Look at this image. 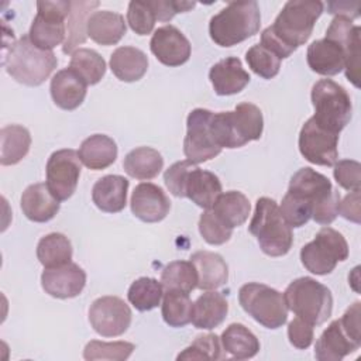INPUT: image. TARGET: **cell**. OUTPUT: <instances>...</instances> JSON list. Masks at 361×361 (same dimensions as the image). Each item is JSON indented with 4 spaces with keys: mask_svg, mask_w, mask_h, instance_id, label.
Listing matches in <instances>:
<instances>
[{
    "mask_svg": "<svg viewBox=\"0 0 361 361\" xmlns=\"http://www.w3.org/2000/svg\"><path fill=\"white\" fill-rule=\"evenodd\" d=\"M324 4L319 0H289L276 16L272 25L261 32V45L279 59L290 56L312 35L316 20Z\"/></svg>",
    "mask_w": 361,
    "mask_h": 361,
    "instance_id": "obj_1",
    "label": "cell"
},
{
    "mask_svg": "<svg viewBox=\"0 0 361 361\" xmlns=\"http://www.w3.org/2000/svg\"><path fill=\"white\" fill-rule=\"evenodd\" d=\"M210 128L221 149L240 148L261 138L264 118L258 106L244 102L237 104L233 111L213 113Z\"/></svg>",
    "mask_w": 361,
    "mask_h": 361,
    "instance_id": "obj_2",
    "label": "cell"
},
{
    "mask_svg": "<svg viewBox=\"0 0 361 361\" xmlns=\"http://www.w3.org/2000/svg\"><path fill=\"white\" fill-rule=\"evenodd\" d=\"M288 193L298 196L312 207V219L329 226L338 214L340 193L336 190L327 176L312 168H300L289 180Z\"/></svg>",
    "mask_w": 361,
    "mask_h": 361,
    "instance_id": "obj_3",
    "label": "cell"
},
{
    "mask_svg": "<svg viewBox=\"0 0 361 361\" xmlns=\"http://www.w3.org/2000/svg\"><path fill=\"white\" fill-rule=\"evenodd\" d=\"M261 25L258 3L231 1L210 18L209 34L220 47L237 45L255 35Z\"/></svg>",
    "mask_w": 361,
    "mask_h": 361,
    "instance_id": "obj_4",
    "label": "cell"
},
{
    "mask_svg": "<svg viewBox=\"0 0 361 361\" xmlns=\"http://www.w3.org/2000/svg\"><path fill=\"white\" fill-rule=\"evenodd\" d=\"M248 228L264 254L282 257L289 252L293 243L292 227L282 217L279 206L274 199L264 196L257 200Z\"/></svg>",
    "mask_w": 361,
    "mask_h": 361,
    "instance_id": "obj_5",
    "label": "cell"
},
{
    "mask_svg": "<svg viewBox=\"0 0 361 361\" xmlns=\"http://www.w3.org/2000/svg\"><path fill=\"white\" fill-rule=\"evenodd\" d=\"M58 59L52 51L35 47L28 35L17 39L4 56L7 73L18 83L39 86L56 68Z\"/></svg>",
    "mask_w": 361,
    "mask_h": 361,
    "instance_id": "obj_6",
    "label": "cell"
},
{
    "mask_svg": "<svg viewBox=\"0 0 361 361\" xmlns=\"http://www.w3.org/2000/svg\"><path fill=\"white\" fill-rule=\"evenodd\" d=\"M288 310L309 324H323L333 312V296L327 286L310 276L292 281L283 293Z\"/></svg>",
    "mask_w": 361,
    "mask_h": 361,
    "instance_id": "obj_7",
    "label": "cell"
},
{
    "mask_svg": "<svg viewBox=\"0 0 361 361\" xmlns=\"http://www.w3.org/2000/svg\"><path fill=\"white\" fill-rule=\"evenodd\" d=\"M313 120L323 128L340 134L350 123L353 104L347 90L331 79H320L312 87Z\"/></svg>",
    "mask_w": 361,
    "mask_h": 361,
    "instance_id": "obj_8",
    "label": "cell"
},
{
    "mask_svg": "<svg viewBox=\"0 0 361 361\" xmlns=\"http://www.w3.org/2000/svg\"><path fill=\"white\" fill-rule=\"evenodd\" d=\"M238 302L245 313L267 329L282 327L288 320V306L283 293L258 282L240 288Z\"/></svg>",
    "mask_w": 361,
    "mask_h": 361,
    "instance_id": "obj_9",
    "label": "cell"
},
{
    "mask_svg": "<svg viewBox=\"0 0 361 361\" xmlns=\"http://www.w3.org/2000/svg\"><path fill=\"white\" fill-rule=\"evenodd\" d=\"M348 258V244L341 233L326 226L320 228L313 241L300 250L303 267L316 275H327L334 271L337 262Z\"/></svg>",
    "mask_w": 361,
    "mask_h": 361,
    "instance_id": "obj_10",
    "label": "cell"
},
{
    "mask_svg": "<svg viewBox=\"0 0 361 361\" xmlns=\"http://www.w3.org/2000/svg\"><path fill=\"white\" fill-rule=\"evenodd\" d=\"M28 37L31 42L44 51H52L66 35V18L71 11V1H38Z\"/></svg>",
    "mask_w": 361,
    "mask_h": 361,
    "instance_id": "obj_11",
    "label": "cell"
},
{
    "mask_svg": "<svg viewBox=\"0 0 361 361\" xmlns=\"http://www.w3.org/2000/svg\"><path fill=\"white\" fill-rule=\"evenodd\" d=\"M212 117L213 111L207 109H195L188 116L183 152L193 164L206 162L221 152L210 128Z\"/></svg>",
    "mask_w": 361,
    "mask_h": 361,
    "instance_id": "obj_12",
    "label": "cell"
},
{
    "mask_svg": "<svg viewBox=\"0 0 361 361\" xmlns=\"http://www.w3.org/2000/svg\"><path fill=\"white\" fill-rule=\"evenodd\" d=\"M80 158L75 149H59L51 154L47 162V186L61 202L69 199L76 190L80 176Z\"/></svg>",
    "mask_w": 361,
    "mask_h": 361,
    "instance_id": "obj_13",
    "label": "cell"
},
{
    "mask_svg": "<svg viewBox=\"0 0 361 361\" xmlns=\"http://www.w3.org/2000/svg\"><path fill=\"white\" fill-rule=\"evenodd\" d=\"M338 134L320 127L310 117L299 133V151L303 158L314 165L331 166L338 159Z\"/></svg>",
    "mask_w": 361,
    "mask_h": 361,
    "instance_id": "obj_14",
    "label": "cell"
},
{
    "mask_svg": "<svg viewBox=\"0 0 361 361\" xmlns=\"http://www.w3.org/2000/svg\"><path fill=\"white\" fill-rule=\"evenodd\" d=\"M131 309L118 296H102L89 309V322L93 330L103 337H117L131 324Z\"/></svg>",
    "mask_w": 361,
    "mask_h": 361,
    "instance_id": "obj_15",
    "label": "cell"
},
{
    "mask_svg": "<svg viewBox=\"0 0 361 361\" xmlns=\"http://www.w3.org/2000/svg\"><path fill=\"white\" fill-rule=\"evenodd\" d=\"M360 35H361V28L358 25H354L351 20L345 17L336 16L330 23L324 37L327 39L337 42L344 49L345 78L355 87H360V55H361Z\"/></svg>",
    "mask_w": 361,
    "mask_h": 361,
    "instance_id": "obj_16",
    "label": "cell"
},
{
    "mask_svg": "<svg viewBox=\"0 0 361 361\" xmlns=\"http://www.w3.org/2000/svg\"><path fill=\"white\" fill-rule=\"evenodd\" d=\"M151 52L166 66H180L190 58V42L175 25H164L154 31L149 41Z\"/></svg>",
    "mask_w": 361,
    "mask_h": 361,
    "instance_id": "obj_17",
    "label": "cell"
},
{
    "mask_svg": "<svg viewBox=\"0 0 361 361\" xmlns=\"http://www.w3.org/2000/svg\"><path fill=\"white\" fill-rule=\"evenodd\" d=\"M41 285L54 298H75L80 295L86 285V272L72 261L56 268H45L41 275Z\"/></svg>",
    "mask_w": 361,
    "mask_h": 361,
    "instance_id": "obj_18",
    "label": "cell"
},
{
    "mask_svg": "<svg viewBox=\"0 0 361 361\" xmlns=\"http://www.w3.org/2000/svg\"><path fill=\"white\" fill-rule=\"evenodd\" d=\"M133 214L145 223H158L166 217L171 202L166 193L155 183L142 182L137 185L131 195Z\"/></svg>",
    "mask_w": 361,
    "mask_h": 361,
    "instance_id": "obj_19",
    "label": "cell"
},
{
    "mask_svg": "<svg viewBox=\"0 0 361 361\" xmlns=\"http://www.w3.org/2000/svg\"><path fill=\"white\" fill-rule=\"evenodd\" d=\"M361 345V337L353 336L340 319L333 320L322 333L314 345V357L319 361H340Z\"/></svg>",
    "mask_w": 361,
    "mask_h": 361,
    "instance_id": "obj_20",
    "label": "cell"
},
{
    "mask_svg": "<svg viewBox=\"0 0 361 361\" xmlns=\"http://www.w3.org/2000/svg\"><path fill=\"white\" fill-rule=\"evenodd\" d=\"M86 82L71 68L58 71L51 79V97L63 110L78 109L86 97Z\"/></svg>",
    "mask_w": 361,
    "mask_h": 361,
    "instance_id": "obj_21",
    "label": "cell"
},
{
    "mask_svg": "<svg viewBox=\"0 0 361 361\" xmlns=\"http://www.w3.org/2000/svg\"><path fill=\"white\" fill-rule=\"evenodd\" d=\"M209 79L219 96H230L240 93L251 78L238 58L228 56L210 68Z\"/></svg>",
    "mask_w": 361,
    "mask_h": 361,
    "instance_id": "obj_22",
    "label": "cell"
},
{
    "mask_svg": "<svg viewBox=\"0 0 361 361\" xmlns=\"http://www.w3.org/2000/svg\"><path fill=\"white\" fill-rule=\"evenodd\" d=\"M306 59L309 68L323 76H334L344 69L345 55L341 45L323 38L316 39L307 47Z\"/></svg>",
    "mask_w": 361,
    "mask_h": 361,
    "instance_id": "obj_23",
    "label": "cell"
},
{
    "mask_svg": "<svg viewBox=\"0 0 361 361\" xmlns=\"http://www.w3.org/2000/svg\"><path fill=\"white\" fill-rule=\"evenodd\" d=\"M21 210L35 223H45L59 212V200L51 193L47 183L30 185L21 195Z\"/></svg>",
    "mask_w": 361,
    "mask_h": 361,
    "instance_id": "obj_24",
    "label": "cell"
},
{
    "mask_svg": "<svg viewBox=\"0 0 361 361\" xmlns=\"http://www.w3.org/2000/svg\"><path fill=\"white\" fill-rule=\"evenodd\" d=\"M221 195V182L210 171L200 169L195 165L185 183V197L190 199L202 209H212L217 197Z\"/></svg>",
    "mask_w": 361,
    "mask_h": 361,
    "instance_id": "obj_25",
    "label": "cell"
},
{
    "mask_svg": "<svg viewBox=\"0 0 361 361\" xmlns=\"http://www.w3.org/2000/svg\"><path fill=\"white\" fill-rule=\"evenodd\" d=\"M128 180L120 175L100 178L92 189V200L97 209L106 213H118L127 204Z\"/></svg>",
    "mask_w": 361,
    "mask_h": 361,
    "instance_id": "obj_26",
    "label": "cell"
},
{
    "mask_svg": "<svg viewBox=\"0 0 361 361\" xmlns=\"http://www.w3.org/2000/svg\"><path fill=\"white\" fill-rule=\"evenodd\" d=\"M190 262L196 268L199 289L214 290L226 285L228 279V267L221 255L212 251H197L192 254Z\"/></svg>",
    "mask_w": 361,
    "mask_h": 361,
    "instance_id": "obj_27",
    "label": "cell"
},
{
    "mask_svg": "<svg viewBox=\"0 0 361 361\" xmlns=\"http://www.w3.org/2000/svg\"><path fill=\"white\" fill-rule=\"evenodd\" d=\"M228 312V303L223 293L207 290L200 295L192 307V323L196 329L212 330L220 326Z\"/></svg>",
    "mask_w": 361,
    "mask_h": 361,
    "instance_id": "obj_28",
    "label": "cell"
},
{
    "mask_svg": "<svg viewBox=\"0 0 361 361\" xmlns=\"http://www.w3.org/2000/svg\"><path fill=\"white\" fill-rule=\"evenodd\" d=\"M126 21L120 13L93 11L87 20V37L100 45H116L126 34Z\"/></svg>",
    "mask_w": 361,
    "mask_h": 361,
    "instance_id": "obj_29",
    "label": "cell"
},
{
    "mask_svg": "<svg viewBox=\"0 0 361 361\" xmlns=\"http://www.w3.org/2000/svg\"><path fill=\"white\" fill-rule=\"evenodd\" d=\"M110 69L123 82H137L148 69V58L135 47H118L110 55Z\"/></svg>",
    "mask_w": 361,
    "mask_h": 361,
    "instance_id": "obj_30",
    "label": "cell"
},
{
    "mask_svg": "<svg viewBox=\"0 0 361 361\" xmlns=\"http://www.w3.org/2000/svg\"><path fill=\"white\" fill-rule=\"evenodd\" d=\"M79 158L80 162L89 169H106L117 158V145L109 135L93 134L80 144Z\"/></svg>",
    "mask_w": 361,
    "mask_h": 361,
    "instance_id": "obj_31",
    "label": "cell"
},
{
    "mask_svg": "<svg viewBox=\"0 0 361 361\" xmlns=\"http://www.w3.org/2000/svg\"><path fill=\"white\" fill-rule=\"evenodd\" d=\"M99 1H71V11L66 18V39L63 41V54H72L73 49L87 38V20Z\"/></svg>",
    "mask_w": 361,
    "mask_h": 361,
    "instance_id": "obj_32",
    "label": "cell"
},
{
    "mask_svg": "<svg viewBox=\"0 0 361 361\" xmlns=\"http://www.w3.org/2000/svg\"><path fill=\"white\" fill-rule=\"evenodd\" d=\"M123 168L128 176L148 180L161 172L164 168V158L151 147H138L126 155Z\"/></svg>",
    "mask_w": 361,
    "mask_h": 361,
    "instance_id": "obj_33",
    "label": "cell"
},
{
    "mask_svg": "<svg viewBox=\"0 0 361 361\" xmlns=\"http://www.w3.org/2000/svg\"><path fill=\"white\" fill-rule=\"evenodd\" d=\"M30 131L18 124H10L0 131V164L16 165L30 151Z\"/></svg>",
    "mask_w": 361,
    "mask_h": 361,
    "instance_id": "obj_34",
    "label": "cell"
},
{
    "mask_svg": "<svg viewBox=\"0 0 361 361\" xmlns=\"http://www.w3.org/2000/svg\"><path fill=\"white\" fill-rule=\"evenodd\" d=\"M220 341L223 350L237 360L252 358L259 351L257 336L241 323H231L226 327Z\"/></svg>",
    "mask_w": 361,
    "mask_h": 361,
    "instance_id": "obj_35",
    "label": "cell"
},
{
    "mask_svg": "<svg viewBox=\"0 0 361 361\" xmlns=\"http://www.w3.org/2000/svg\"><path fill=\"white\" fill-rule=\"evenodd\" d=\"M212 210L227 227L234 228L247 221L251 204L244 193L238 190H228L217 197Z\"/></svg>",
    "mask_w": 361,
    "mask_h": 361,
    "instance_id": "obj_36",
    "label": "cell"
},
{
    "mask_svg": "<svg viewBox=\"0 0 361 361\" xmlns=\"http://www.w3.org/2000/svg\"><path fill=\"white\" fill-rule=\"evenodd\" d=\"M72 244L61 233H51L42 237L37 245V258L45 268H56L71 262Z\"/></svg>",
    "mask_w": 361,
    "mask_h": 361,
    "instance_id": "obj_37",
    "label": "cell"
},
{
    "mask_svg": "<svg viewBox=\"0 0 361 361\" xmlns=\"http://www.w3.org/2000/svg\"><path fill=\"white\" fill-rule=\"evenodd\" d=\"M161 283L165 290L190 293L197 288L196 268L190 261H172L162 269Z\"/></svg>",
    "mask_w": 361,
    "mask_h": 361,
    "instance_id": "obj_38",
    "label": "cell"
},
{
    "mask_svg": "<svg viewBox=\"0 0 361 361\" xmlns=\"http://www.w3.org/2000/svg\"><path fill=\"white\" fill-rule=\"evenodd\" d=\"M69 68L75 71L86 85H96L106 73V61L94 49L79 48L72 52Z\"/></svg>",
    "mask_w": 361,
    "mask_h": 361,
    "instance_id": "obj_39",
    "label": "cell"
},
{
    "mask_svg": "<svg viewBox=\"0 0 361 361\" xmlns=\"http://www.w3.org/2000/svg\"><path fill=\"white\" fill-rule=\"evenodd\" d=\"M164 296V286L155 278L142 276L135 279L128 288V302L140 312L155 309Z\"/></svg>",
    "mask_w": 361,
    "mask_h": 361,
    "instance_id": "obj_40",
    "label": "cell"
},
{
    "mask_svg": "<svg viewBox=\"0 0 361 361\" xmlns=\"http://www.w3.org/2000/svg\"><path fill=\"white\" fill-rule=\"evenodd\" d=\"M192 307L189 293L166 290L162 300V319L171 327H183L192 320Z\"/></svg>",
    "mask_w": 361,
    "mask_h": 361,
    "instance_id": "obj_41",
    "label": "cell"
},
{
    "mask_svg": "<svg viewBox=\"0 0 361 361\" xmlns=\"http://www.w3.org/2000/svg\"><path fill=\"white\" fill-rule=\"evenodd\" d=\"M135 345L128 341H99L92 340L83 350V358L87 361L109 360V361H124L134 351Z\"/></svg>",
    "mask_w": 361,
    "mask_h": 361,
    "instance_id": "obj_42",
    "label": "cell"
},
{
    "mask_svg": "<svg viewBox=\"0 0 361 361\" xmlns=\"http://www.w3.org/2000/svg\"><path fill=\"white\" fill-rule=\"evenodd\" d=\"M245 61L254 73L264 79H272L278 75L282 59L264 45L257 44L245 52Z\"/></svg>",
    "mask_w": 361,
    "mask_h": 361,
    "instance_id": "obj_43",
    "label": "cell"
},
{
    "mask_svg": "<svg viewBox=\"0 0 361 361\" xmlns=\"http://www.w3.org/2000/svg\"><path fill=\"white\" fill-rule=\"evenodd\" d=\"M221 341L216 334L197 336L195 341L186 347L176 358L178 360H221Z\"/></svg>",
    "mask_w": 361,
    "mask_h": 361,
    "instance_id": "obj_44",
    "label": "cell"
},
{
    "mask_svg": "<svg viewBox=\"0 0 361 361\" xmlns=\"http://www.w3.org/2000/svg\"><path fill=\"white\" fill-rule=\"evenodd\" d=\"M199 233L207 244L221 245L230 240L233 228L227 227L212 209H206L199 219Z\"/></svg>",
    "mask_w": 361,
    "mask_h": 361,
    "instance_id": "obj_45",
    "label": "cell"
},
{
    "mask_svg": "<svg viewBox=\"0 0 361 361\" xmlns=\"http://www.w3.org/2000/svg\"><path fill=\"white\" fill-rule=\"evenodd\" d=\"M157 17L148 1L133 0L128 3L127 23L130 28L138 35L151 34L155 25Z\"/></svg>",
    "mask_w": 361,
    "mask_h": 361,
    "instance_id": "obj_46",
    "label": "cell"
},
{
    "mask_svg": "<svg viewBox=\"0 0 361 361\" xmlns=\"http://www.w3.org/2000/svg\"><path fill=\"white\" fill-rule=\"evenodd\" d=\"M279 210L290 227H302L312 219V207L305 200L288 192L282 199Z\"/></svg>",
    "mask_w": 361,
    "mask_h": 361,
    "instance_id": "obj_47",
    "label": "cell"
},
{
    "mask_svg": "<svg viewBox=\"0 0 361 361\" xmlns=\"http://www.w3.org/2000/svg\"><path fill=\"white\" fill-rule=\"evenodd\" d=\"M337 183L347 190H360L361 185V165L354 159H341L334 164L333 169Z\"/></svg>",
    "mask_w": 361,
    "mask_h": 361,
    "instance_id": "obj_48",
    "label": "cell"
},
{
    "mask_svg": "<svg viewBox=\"0 0 361 361\" xmlns=\"http://www.w3.org/2000/svg\"><path fill=\"white\" fill-rule=\"evenodd\" d=\"M196 164H193L189 159H183V161H178L175 164H172L164 173V180L166 188L169 189V192L176 196V197H185V183L188 179V175L190 172V169L195 166Z\"/></svg>",
    "mask_w": 361,
    "mask_h": 361,
    "instance_id": "obj_49",
    "label": "cell"
},
{
    "mask_svg": "<svg viewBox=\"0 0 361 361\" xmlns=\"http://www.w3.org/2000/svg\"><path fill=\"white\" fill-rule=\"evenodd\" d=\"M313 337H314L313 326L309 324L307 322L302 320L300 317L296 316L288 324V338L293 347H296L299 350H305L312 344Z\"/></svg>",
    "mask_w": 361,
    "mask_h": 361,
    "instance_id": "obj_50",
    "label": "cell"
},
{
    "mask_svg": "<svg viewBox=\"0 0 361 361\" xmlns=\"http://www.w3.org/2000/svg\"><path fill=\"white\" fill-rule=\"evenodd\" d=\"M157 20L159 21H169L173 18L175 14L178 13H185L189 11L196 6L195 1H173V0H151L148 1Z\"/></svg>",
    "mask_w": 361,
    "mask_h": 361,
    "instance_id": "obj_51",
    "label": "cell"
},
{
    "mask_svg": "<svg viewBox=\"0 0 361 361\" xmlns=\"http://www.w3.org/2000/svg\"><path fill=\"white\" fill-rule=\"evenodd\" d=\"M338 213L354 223H360V190L350 192L338 204Z\"/></svg>",
    "mask_w": 361,
    "mask_h": 361,
    "instance_id": "obj_52",
    "label": "cell"
},
{
    "mask_svg": "<svg viewBox=\"0 0 361 361\" xmlns=\"http://www.w3.org/2000/svg\"><path fill=\"white\" fill-rule=\"evenodd\" d=\"M327 10L330 14H336L340 17H345L348 20L357 18L360 16V3H336L331 1L327 4Z\"/></svg>",
    "mask_w": 361,
    "mask_h": 361,
    "instance_id": "obj_53",
    "label": "cell"
}]
</instances>
